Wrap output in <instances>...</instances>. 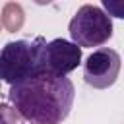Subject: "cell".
I'll return each instance as SVG.
<instances>
[{
  "mask_svg": "<svg viewBox=\"0 0 124 124\" xmlns=\"http://www.w3.org/2000/svg\"><path fill=\"white\" fill-rule=\"evenodd\" d=\"M68 31L72 43H76L79 48L101 46L112 37V19L103 8L83 4L70 19Z\"/></svg>",
  "mask_w": 124,
  "mask_h": 124,
  "instance_id": "cell-3",
  "label": "cell"
},
{
  "mask_svg": "<svg viewBox=\"0 0 124 124\" xmlns=\"http://www.w3.org/2000/svg\"><path fill=\"white\" fill-rule=\"evenodd\" d=\"M76 99V87L68 76L41 72L8 91V101L29 124H62Z\"/></svg>",
  "mask_w": 124,
  "mask_h": 124,
  "instance_id": "cell-1",
  "label": "cell"
},
{
  "mask_svg": "<svg viewBox=\"0 0 124 124\" xmlns=\"http://www.w3.org/2000/svg\"><path fill=\"white\" fill-rule=\"evenodd\" d=\"M103 8L110 17L124 19V0H103Z\"/></svg>",
  "mask_w": 124,
  "mask_h": 124,
  "instance_id": "cell-6",
  "label": "cell"
},
{
  "mask_svg": "<svg viewBox=\"0 0 124 124\" xmlns=\"http://www.w3.org/2000/svg\"><path fill=\"white\" fill-rule=\"evenodd\" d=\"M45 46H46V41L43 37L6 43L0 52L2 79L10 85H16V83H21V81L45 72V68H43Z\"/></svg>",
  "mask_w": 124,
  "mask_h": 124,
  "instance_id": "cell-2",
  "label": "cell"
},
{
  "mask_svg": "<svg viewBox=\"0 0 124 124\" xmlns=\"http://www.w3.org/2000/svg\"><path fill=\"white\" fill-rule=\"evenodd\" d=\"M120 54L114 48L101 46L93 50L83 62V79L93 89L110 87L120 74Z\"/></svg>",
  "mask_w": 124,
  "mask_h": 124,
  "instance_id": "cell-4",
  "label": "cell"
},
{
  "mask_svg": "<svg viewBox=\"0 0 124 124\" xmlns=\"http://www.w3.org/2000/svg\"><path fill=\"white\" fill-rule=\"evenodd\" d=\"M81 62V48L66 39H52L45 46L43 68L56 76H68Z\"/></svg>",
  "mask_w": 124,
  "mask_h": 124,
  "instance_id": "cell-5",
  "label": "cell"
}]
</instances>
